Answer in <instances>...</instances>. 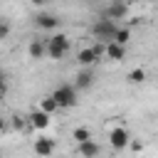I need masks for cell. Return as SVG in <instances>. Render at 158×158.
Returning <instances> with one entry per match:
<instances>
[{"mask_svg": "<svg viewBox=\"0 0 158 158\" xmlns=\"http://www.w3.org/2000/svg\"><path fill=\"white\" fill-rule=\"evenodd\" d=\"M118 27H121V25H118L116 20H111V17H101V20H96V22L91 25V35H94V40L109 44V42H114Z\"/></svg>", "mask_w": 158, "mask_h": 158, "instance_id": "6da1fadb", "label": "cell"}, {"mask_svg": "<svg viewBox=\"0 0 158 158\" xmlns=\"http://www.w3.org/2000/svg\"><path fill=\"white\" fill-rule=\"evenodd\" d=\"M52 96L59 104V109H72V106L79 104V86L77 84H59L52 91Z\"/></svg>", "mask_w": 158, "mask_h": 158, "instance_id": "7a4b0ae2", "label": "cell"}, {"mask_svg": "<svg viewBox=\"0 0 158 158\" xmlns=\"http://www.w3.org/2000/svg\"><path fill=\"white\" fill-rule=\"evenodd\" d=\"M69 52V37L67 35H52L47 40V57L49 59H62L64 54Z\"/></svg>", "mask_w": 158, "mask_h": 158, "instance_id": "3957f363", "label": "cell"}, {"mask_svg": "<svg viewBox=\"0 0 158 158\" xmlns=\"http://www.w3.org/2000/svg\"><path fill=\"white\" fill-rule=\"evenodd\" d=\"M109 143H111V148L123 151V148L131 143V136H128V131H126V128L116 126V128H111V133H109Z\"/></svg>", "mask_w": 158, "mask_h": 158, "instance_id": "277c9868", "label": "cell"}, {"mask_svg": "<svg viewBox=\"0 0 158 158\" xmlns=\"http://www.w3.org/2000/svg\"><path fill=\"white\" fill-rule=\"evenodd\" d=\"M27 123H30V128H35V131H44V128L49 126V114L42 111V109H37V111H32V114L27 116Z\"/></svg>", "mask_w": 158, "mask_h": 158, "instance_id": "5b68a950", "label": "cell"}, {"mask_svg": "<svg viewBox=\"0 0 158 158\" xmlns=\"http://www.w3.org/2000/svg\"><path fill=\"white\" fill-rule=\"evenodd\" d=\"M32 148H35V153H37L40 158H49V156L54 153V141L47 138V136H40V138H35Z\"/></svg>", "mask_w": 158, "mask_h": 158, "instance_id": "8992f818", "label": "cell"}, {"mask_svg": "<svg viewBox=\"0 0 158 158\" xmlns=\"http://www.w3.org/2000/svg\"><path fill=\"white\" fill-rule=\"evenodd\" d=\"M128 15V7H126V2H118V0H111L109 2V7H106V12H104V17H111V20H123Z\"/></svg>", "mask_w": 158, "mask_h": 158, "instance_id": "52a82bcc", "label": "cell"}, {"mask_svg": "<svg viewBox=\"0 0 158 158\" xmlns=\"http://www.w3.org/2000/svg\"><path fill=\"white\" fill-rule=\"evenodd\" d=\"M77 153L81 156V158H99V153H101V146L91 138V141H84V143H77Z\"/></svg>", "mask_w": 158, "mask_h": 158, "instance_id": "ba28073f", "label": "cell"}, {"mask_svg": "<svg viewBox=\"0 0 158 158\" xmlns=\"http://www.w3.org/2000/svg\"><path fill=\"white\" fill-rule=\"evenodd\" d=\"M35 25H37L40 30H57V27H59V17H57V15H49V12H40V15L35 17Z\"/></svg>", "mask_w": 158, "mask_h": 158, "instance_id": "9c48e42d", "label": "cell"}, {"mask_svg": "<svg viewBox=\"0 0 158 158\" xmlns=\"http://www.w3.org/2000/svg\"><path fill=\"white\" fill-rule=\"evenodd\" d=\"M74 84L79 86V91H81V89H89V86L94 84V72H91V67H79Z\"/></svg>", "mask_w": 158, "mask_h": 158, "instance_id": "30bf717a", "label": "cell"}, {"mask_svg": "<svg viewBox=\"0 0 158 158\" xmlns=\"http://www.w3.org/2000/svg\"><path fill=\"white\" fill-rule=\"evenodd\" d=\"M123 57H126V44H118V42H109L106 44V59L121 62Z\"/></svg>", "mask_w": 158, "mask_h": 158, "instance_id": "8fae6325", "label": "cell"}, {"mask_svg": "<svg viewBox=\"0 0 158 158\" xmlns=\"http://www.w3.org/2000/svg\"><path fill=\"white\" fill-rule=\"evenodd\" d=\"M27 54H30V59H44L47 57V42L32 40L30 47H27Z\"/></svg>", "mask_w": 158, "mask_h": 158, "instance_id": "7c38bea8", "label": "cell"}, {"mask_svg": "<svg viewBox=\"0 0 158 158\" xmlns=\"http://www.w3.org/2000/svg\"><path fill=\"white\" fill-rule=\"evenodd\" d=\"M72 138H74L77 143L91 141V131H89V128H84V126H81V128H74V131H72Z\"/></svg>", "mask_w": 158, "mask_h": 158, "instance_id": "4fadbf2b", "label": "cell"}, {"mask_svg": "<svg viewBox=\"0 0 158 158\" xmlns=\"http://www.w3.org/2000/svg\"><path fill=\"white\" fill-rule=\"evenodd\" d=\"M40 109H42V111H47V114H52V111H59V104L54 101V96H47V99H42Z\"/></svg>", "mask_w": 158, "mask_h": 158, "instance_id": "5bb4252c", "label": "cell"}, {"mask_svg": "<svg viewBox=\"0 0 158 158\" xmlns=\"http://www.w3.org/2000/svg\"><path fill=\"white\" fill-rule=\"evenodd\" d=\"M128 40H131V30H128V27H118L114 42H118V44H128Z\"/></svg>", "mask_w": 158, "mask_h": 158, "instance_id": "9a60e30c", "label": "cell"}, {"mask_svg": "<svg viewBox=\"0 0 158 158\" xmlns=\"http://www.w3.org/2000/svg\"><path fill=\"white\" fill-rule=\"evenodd\" d=\"M128 81H131V84H141V81H146V72H143V69H133V72L128 74Z\"/></svg>", "mask_w": 158, "mask_h": 158, "instance_id": "2e32d148", "label": "cell"}, {"mask_svg": "<svg viewBox=\"0 0 158 158\" xmlns=\"http://www.w3.org/2000/svg\"><path fill=\"white\" fill-rule=\"evenodd\" d=\"M10 35V22L7 20H2V25H0V40H5Z\"/></svg>", "mask_w": 158, "mask_h": 158, "instance_id": "e0dca14e", "label": "cell"}, {"mask_svg": "<svg viewBox=\"0 0 158 158\" xmlns=\"http://www.w3.org/2000/svg\"><path fill=\"white\" fill-rule=\"evenodd\" d=\"M30 2H32V5H37V7H40V5H44V2H47V0H30Z\"/></svg>", "mask_w": 158, "mask_h": 158, "instance_id": "ac0fdd59", "label": "cell"}]
</instances>
